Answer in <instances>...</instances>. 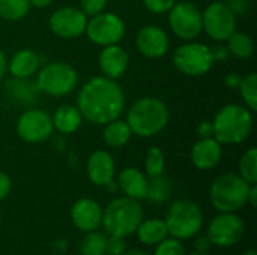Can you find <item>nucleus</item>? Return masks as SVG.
Here are the masks:
<instances>
[{"instance_id": "obj_19", "label": "nucleus", "mask_w": 257, "mask_h": 255, "mask_svg": "<svg viewBox=\"0 0 257 255\" xmlns=\"http://www.w3.org/2000/svg\"><path fill=\"white\" fill-rule=\"evenodd\" d=\"M221 156H223L221 144L214 137L200 138L191 147V162L197 170L202 171L215 168L220 164Z\"/></svg>"}, {"instance_id": "obj_12", "label": "nucleus", "mask_w": 257, "mask_h": 255, "mask_svg": "<svg viewBox=\"0 0 257 255\" xmlns=\"http://www.w3.org/2000/svg\"><path fill=\"white\" fill-rule=\"evenodd\" d=\"M15 129H17V135L23 141L30 144L47 141L48 138H51L54 131L51 116L47 111L38 108L26 110L18 117Z\"/></svg>"}, {"instance_id": "obj_42", "label": "nucleus", "mask_w": 257, "mask_h": 255, "mask_svg": "<svg viewBox=\"0 0 257 255\" xmlns=\"http://www.w3.org/2000/svg\"><path fill=\"white\" fill-rule=\"evenodd\" d=\"M194 246H196V251L208 252V249H209V246H211V242H209L208 236H202V237H197V240H196Z\"/></svg>"}, {"instance_id": "obj_38", "label": "nucleus", "mask_w": 257, "mask_h": 255, "mask_svg": "<svg viewBox=\"0 0 257 255\" xmlns=\"http://www.w3.org/2000/svg\"><path fill=\"white\" fill-rule=\"evenodd\" d=\"M227 6L235 15H244L250 8V0H229Z\"/></svg>"}, {"instance_id": "obj_5", "label": "nucleus", "mask_w": 257, "mask_h": 255, "mask_svg": "<svg viewBox=\"0 0 257 255\" xmlns=\"http://www.w3.org/2000/svg\"><path fill=\"white\" fill-rule=\"evenodd\" d=\"M250 183L239 174L226 173L217 177L209 188V200L218 212H238L247 204Z\"/></svg>"}, {"instance_id": "obj_18", "label": "nucleus", "mask_w": 257, "mask_h": 255, "mask_svg": "<svg viewBox=\"0 0 257 255\" xmlns=\"http://www.w3.org/2000/svg\"><path fill=\"white\" fill-rule=\"evenodd\" d=\"M87 176L89 180L96 186H107L114 179L116 164L110 152L95 150L87 159Z\"/></svg>"}, {"instance_id": "obj_44", "label": "nucleus", "mask_w": 257, "mask_h": 255, "mask_svg": "<svg viewBox=\"0 0 257 255\" xmlns=\"http://www.w3.org/2000/svg\"><path fill=\"white\" fill-rule=\"evenodd\" d=\"M6 71H8V59H6L5 53L0 50V80L3 78V75L6 74Z\"/></svg>"}, {"instance_id": "obj_39", "label": "nucleus", "mask_w": 257, "mask_h": 255, "mask_svg": "<svg viewBox=\"0 0 257 255\" xmlns=\"http://www.w3.org/2000/svg\"><path fill=\"white\" fill-rule=\"evenodd\" d=\"M11 189H12L11 177L5 171H0V201H3L11 194Z\"/></svg>"}, {"instance_id": "obj_33", "label": "nucleus", "mask_w": 257, "mask_h": 255, "mask_svg": "<svg viewBox=\"0 0 257 255\" xmlns=\"http://www.w3.org/2000/svg\"><path fill=\"white\" fill-rule=\"evenodd\" d=\"M155 254L154 255H185V249L181 243V240L172 237V239H164L158 245H155Z\"/></svg>"}, {"instance_id": "obj_13", "label": "nucleus", "mask_w": 257, "mask_h": 255, "mask_svg": "<svg viewBox=\"0 0 257 255\" xmlns=\"http://www.w3.org/2000/svg\"><path fill=\"white\" fill-rule=\"evenodd\" d=\"M245 233V224L235 212H221L208 227V239L211 245L229 248L241 242Z\"/></svg>"}, {"instance_id": "obj_29", "label": "nucleus", "mask_w": 257, "mask_h": 255, "mask_svg": "<svg viewBox=\"0 0 257 255\" xmlns=\"http://www.w3.org/2000/svg\"><path fill=\"white\" fill-rule=\"evenodd\" d=\"M29 0H0V18L6 21H18L29 14Z\"/></svg>"}, {"instance_id": "obj_46", "label": "nucleus", "mask_w": 257, "mask_h": 255, "mask_svg": "<svg viewBox=\"0 0 257 255\" xmlns=\"http://www.w3.org/2000/svg\"><path fill=\"white\" fill-rule=\"evenodd\" d=\"M122 255H148L146 252L140 251V249H130V251H125Z\"/></svg>"}, {"instance_id": "obj_8", "label": "nucleus", "mask_w": 257, "mask_h": 255, "mask_svg": "<svg viewBox=\"0 0 257 255\" xmlns=\"http://www.w3.org/2000/svg\"><path fill=\"white\" fill-rule=\"evenodd\" d=\"M173 66L187 77H202L214 66L211 48L202 42L187 41L175 50Z\"/></svg>"}, {"instance_id": "obj_32", "label": "nucleus", "mask_w": 257, "mask_h": 255, "mask_svg": "<svg viewBox=\"0 0 257 255\" xmlns=\"http://www.w3.org/2000/svg\"><path fill=\"white\" fill-rule=\"evenodd\" d=\"M239 176L250 185L257 183V149L250 147L239 161Z\"/></svg>"}, {"instance_id": "obj_3", "label": "nucleus", "mask_w": 257, "mask_h": 255, "mask_svg": "<svg viewBox=\"0 0 257 255\" xmlns=\"http://www.w3.org/2000/svg\"><path fill=\"white\" fill-rule=\"evenodd\" d=\"M253 125V111L245 105L227 104L217 111L212 120L214 138L220 144H241L250 137Z\"/></svg>"}, {"instance_id": "obj_36", "label": "nucleus", "mask_w": 257, "mask_h": 255, "mask_svg": "<svg viewBox=\"0 0 257 255\" xmlns=\"http://www.w3.org/2000/svg\"><path fill=\"white\" fill-rule=\"evenodd\" d=\"M125 251H126V243H125L123 237H117V236H108L107 237L105 254L122 255Z\"/></svg>"}, {"instance_id": "obj_7", "label": "nucleus", "mask_w": 257, "mask_h": 255, "mask_svg": "<svg viewBox=\"0 0 257 255\" xmlns=\"http://www.w3.org/2000/svg\"><path fill=\"white\" fill-rule=\"evenodd\" d=\"M36 89L48 96H66L78 84L77 71L65 62H51L39 68L35 80Z\"/></svg>"}, {"instance_id": "obj_11", "label": "nucleus", "mask_w": 257, "mask_h": 255, "mask_svg": "<svg viewBox=\"0 0 257 255\" xmlns=\"http://www.w3.org/2000/svg\"><path fill=\"white\" fill-rule=\"evenodd\" d=\"M203 32L214 41L224 42L236 32V15L224 2H212L202 12Z\"/></svg>"}, {"instance_id": "obj_10", "label": "nucleus", "mask_w": 257, "mask_h": 255, "mask_svg": "<svg viewBox=\"0 0 257 255\" xmlns=\"http://www.w3.org/2000/svg\"><path fill=\"white\" fill-rule=\"evenodd\" d=\"M126 32L125 21L122 17L113 12H99L93 17H89L86 24V36L90 42L99 47L119 44Z\"/></svg>"}, {"instance_id": "obj_16", "label": "nucleus", "mask_w": 257, "mask_h": 255, "mask_svg": "<svg viewBox=\"0 0 257 255\" xmlns=\"http://www.w3.org/2000/svg\"><path fill=\"white\" fill-rule=\"evenodd\" d=\"M71 221L84 233L98 230L102 222V209L92 198H80L71 207Z\"/></svg>"}, {"instance_id": "obj_27", "label": "nucleus", "mask_w": 257, "mask_h": 255, "mask_svg": "<svg viewBox=\"0 0 257 255\" xmlns=\"http://www.w3.org/2000/svg\"><path fill=\"white\" fill-rule=\"evenodd\" d=\"M229 53L235 56L236 59L247 60L254 53V41L248 33L244 32H233L230 38L226 41Z\"/></svg>"}, {"instance_id": "obj_20", "label": "nucleus", "mask_w": 257, "mask_h": 255, "mask_svg": "<svg viewBox=\"0 0 257 255\" xmlns=\"http://www.w3.org/2000/svg\"><path fill=\"white\" fill-rule=\"evenodd\" d=\"M148 176L142 173L136 167H126L123 168L117 176V188L123 192L125 197H130L133 200H146L148 194Z\"/></svg>"}, {"instance_id": "obj_35", "label": "nucleus", "mask_w": 257, "mask_h": 255, "mask_svg": "<svg viewBox=\"0 0 257 255\" xmlns=\"http://www.w3.org/2000/svg\"><path fill=\"white\" fill-rule=\"evenodd\" d=\"M108 0H80V9L89 17H93L99 12H102L107 6Z\"/></svg>"}, {"instance_id": "obj_21", "label": "nucleus", "mask_w": 257, "mask_h": 255, "mask_svg": "<svg viewBox=\"0 0 257 255\" xmlns=\"http://www.w3.org/2000/svg\"><path fill=\"white\" fill-rule=\"evenodd\" d=\"M41 68L39 56L29 48L17 51L11 60H8V71L12 78H30L36 75Z\"/></svg>"}, {"instance_id": "obj_17", "label": "nucleus", "mask_w": 257, "mask_h": 255, "mask_svg": "<svg viewBox=\"0 0 257 255\" xmlns=\"http://www.w3.org/2000/svg\"><path fill=\"white\" fill-rule=\"evenodd\" d=\"M98 65L104 77L119 80L130 66V54L119 44L102 47L98 56Z\"/></svg>"}, {"instance_id": "obj_6", "label": "nucleus", "mask_w": 257, "mask_h": 255, "mask_svg": "<svg viewBox=\"0 0 257 255\" xmlns=\"http://www.w3.org/2000/svg\"><path fill=\"white\" fill-rule=\"evenodd\" d=\"M164 222L172 237L178 240L191 239L202 230L203 213L194 201L178 200L169 207Z\"/></svg>"}, {"instance_id": "obj_14", "label": "nucleus", "mask_w": 257, "mask_h": 255, "mask_svg": "<svg viewBox=\"0 0 257 255\" xmlns=\"http://www.w3.org/2000/svg\"><path fill=\"white\" fill-rule=\"evenodd\" d=\"M87 15L74 6H63L56 9L48 20L50 30L62 39H74L86 32Z\"/></svg>"}, {"instance_id": "obj_31", "label": "nucleus", "mask_w": 257, "mask_h": 255, "mask_svg": "<svg viewBox=\"0 0 257 255\" xmlns=\"http://www.w3.org/2000/svg\"><path fill=\"white\" fill-rule=\"evenodd\" d=\"M164 168H166V158L163 150L157 146L149 147L145 158V174L148 177H155L164 174Z\"/></svg>"}, {"instance_id": "obj_24", "label": "nucleus", "mask_w": 257, "mask_h": 255, "mask_svg": "<svg viewBox=\"0 0 257 255\" xmlns=\"http://www.w3.org/2000/svg\"><path fill=\"white\" fill-rule=\"evenodd\" d=\"M136 233L139 236V240L143 245H149V246L158 245L169 236L164 219H158V218L143 219L137 227Z\"/></svg>"}, {"instance_id": "obj_45", "label": "nucleus", "mask_w": 257, "mask_h": 255, "mask_svg": "<svg viewBox=\"0 0 257 255\" xmlns=\"http://www.w3.org/2000/svg\"><path fill=\"white\" fill-rule=\"evenodd\" d=\"M29 3L35 8H47L53 3V0H29Z\"/></svg>"}, {"instance_id": "obj_2", "label": "nucleus", "mask_w": 257, "mask_h": 255, "mask_svg": "<svg viewBox=\"0 0 257 255\" xmlns=\"http://www.w3.org/2000/svg\"><path fill=\"white\" fill-rule=\"evenodd\" d=\"M170 119L167 105L155 96H143L137 99L126 113V123L133 135L151 138L164 131Z\"/></svg>"}, {"instance_id": "obj_30", "label": "nucleus", "mask_w": 257, "mask_h": 255, "mask_svg": "<svg viewBox=\"0 0 257 255\" xmlns=\"http://www.w3.org/2000/svg\"><path fill=\"white\" fill-rule=\"evenodd\" d=\"M239 95L245 104V107L250 111H256L257 110V75L254 72L242 77L241 84L238 87Z\"/></svg>"}, {"instance_id": "obj_47", "label": "nucleus", "mask_w": 257, "mask_h": 255, "mask_svg": "<svg viewBox=\"0 0 257 255\" xmlns=\"http://www.w3.org/2000/svg\"><path fill=\"white\" fill-rule=\"evenodd\" d=\"M242 255H257V254H256V251H254V249H248V251H245V252H244Z\"/></svg>"}, {"instance_id": "obj_28", "label": "nucleus", "mask_w": 257, "mask_h": 255, "mask_svg": "<svg viewBox=\"0 0 257 255\" xmlns=\"http://www.w3.org/2000/svg\"><path fill=\"white\" fill-rule=\"evenodd\" d=\"M107 246V234L99 233L96 230L87 231L80 243V254L81 255H105Z\"/></svg>"}, {"instance_id": "obj_9", "label": "nucleus", "mask_w": 257, "mask_h": 255, "mask_svg": "<svg viewBox=\"0 0 257 255\" xmlns=\"http://www.w3.org/2000/svg\"><path fill=\"white\" fill-rule=\"evenodd\" d=\"M167 21L172 32L182 41H196L203 32L202 11L188 0L175 2L173 8L167 12Z\"/></svg>"}, {"instance_id": "obj_43", "label": "nucleus", "mask_w": 257, "mask_h": 255, "mask_svg": "<svg viewBox=\"0 0 257 255\" xmlns=\"http://www.w3.org/2000/svg\"><path fill=\"white\" fill-rule=\"evenodd\" d=\"M247 203H250L253 207H256L257 206V185L256 183L250 185L248 195H247Z\"/></svg>"}, {"instance_id": "obj_25", "label": "nucleus", "mask_w": 257, "mask_h": 255, "mask_svg": "<svg viewBox=\"0 0 257 255\" xmlns=\"http://www.w3.org/2000/svg\"><path fill=\"white\" fill-rule=\"evenodd\" d=\"M6 90L11 98L26 105L33 104L39 93L35 81H30V78H12L8 81Z\"/></svg>"}, {"instance_id": "obj_26", "label": "nucleus", "mask_w": 257, "mask_h": 255, "mask_svg": "<svg viewBox=\"0 0 257 255\" xmlns=\"http://www.w3.org/2000/svg\"><path fill=\"white\" fill-rule=\"evenodd\" d=\"M172 192H173V186L169 177H166L164 174L149 177L146 200H149L154 204H163L172 197Z\"/></svg>"}, {"instance_id": "obj_34", "label": "nucleus", "mask_w": 257, "mask_h": 255, "mask_svg": "<svg viewBox=\"0 0 257 255\" xmlns=\"http://www.w3.org/2000/svg\"><path fill=\"white\" fill-rule=\"evenodd\" d=\"M176 0H143V6L152 14H167Z\"/></svg>"}, {"instance_id": "obj_48", "label": "nucleus", "mask_w": 257, "mask_h": 255, "mask_svg": "<svg viewBox=\"0 0 257 255\" xmlns=\"http://www.w3.org/2000/svg\"><path fill=\"white\" fill-rule=\"evenodd\" d=\"M188 255H209L208 252H200V251H194V252H191V254Z\"/></svg>"}, {"instance_id": "obj_15", "label": "nucleus", "mask_w": 257, "mask_h": 255, "mask_svg": "<svg viewBox=\"0 0 257 255\" xmlns=\"http://www.w3.org/2000/svg\"><path fill=\"white\" fill-rule=\"evenodd\" d=\"M136 45L140 54L148 59H161L167 54L170 41L167 33L154 24L143 26L136 38Z\"/></svg>"}, {"instance_id": "obj_23", "label": "nucleus", "mask_w": 257, "mask_h": 255, "mask_svg": "<svg viewBox=\"0 0 257 255\" xmlns=\"http://www.w3.org/2000/svg\"><path fill=\"white\" fill-rule=\"evenodd\" d=\"M131 137H133V131L130 125L126 123V120H122L120 117L104 125L102 140L111 149H120L126 146Z\"/></svg>"}, {"instance_id": "obj_41", "label": "nucleus", "mask_w": 257, "mask_h": 255, "mask_svg": "<svg viewBox=\"0 0 257 255\" xmlns=\"http://www.w3.org/2000/svg\"><path fill=\"white\" fill-rule=\"evenodd\" d=\"M241 80H242V77H241L239 74H236V72H230V74H227V75H226L224 83H226V86H227L229 89H238V87H239V84H241Z\"/></svg>"}, {"instance_id": "obj_4", "label": "nucleus", "mask_w": 257, "mask_h": 255, "mask_svg": "<svg viewBox=\"0 0 257 255\" xmlns=\"http://www.w3.org/2000/svg\"><path fill=\"white\" fill-rule=\"evenodd\" d=\"M143 221V207L140 201L130 197H119L108 203L102 210V222L108 236L126 237L136 233L137 227Z\"/></svg>"}, {"instance_id": "obj_40", "label": "nucleus", "mask_w": 257, "mask_h": 255, "mask_svg": "<svg viewBox=\"0 0 257 255\" xmlns=\"http://www.w3.org/2000/svg\"><path fill=\"white\" fill-rule=\"evenodd\" d=\"M197 135L200 138H208V137H214V128H212V122L203 120L199 126H197Z\"/></svg>"}, {"instance_id": "obj_22", "label": "nucleus", "mask_w": 257, "mask_h": 255, "mask_svg": "<svg viewBox=\"0 0 257 255\" xmlns=\"http://www.w3.org/2000/svg\"><path fill=\"white\" fill-rule=\"evenodd\" d=\"M51 120H53V128L57 132L68 135L78 131L84 119L75 105H60L51 116Z\"/></svg>"}, {"instance_id": "obj_37", "label": "nucleus", "mask_w": 257, "mask_h": 255, "mask_svg": "<svg viewBox=\"0 0 257 255\" xmlns=\"http://www.w3.org/2000/svg\"><path fill=\"white\" fill-rule=\"evenodd\" d=\"M211 54H212L214 63L215 62H226L229 59V56H230L227 45H223V44L221 45H215L214 48H211Z\"/></svg>"}, {"instance_id": "obj_1", "label": "nucleus", "mask_w": 257, "mask_h": 255, "mask_svg": "<svg viewBox=\"0 0 257 255\" xmlns=\"http://www.w3.org/2000/svg\"><path fill=\"white\" fill-rule=\"evenodd\" d=\"M77 108L84 120L104 126L120 117L125 108V95L116 80L104 75L86 81L77 96Z\"/></svg>"}]
</instances>
